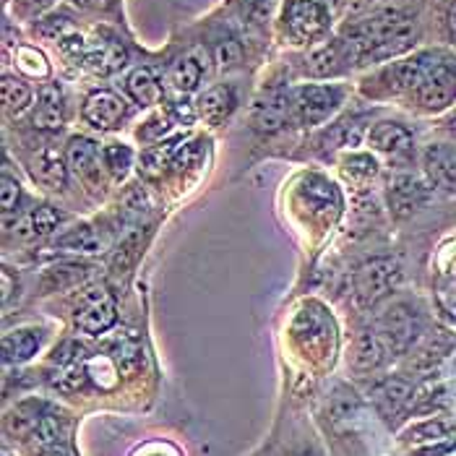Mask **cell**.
<instances>
[{
  "label": "cell",
  "instance_id": "cell-39",
  "mask_svg": "<svg viewBox=\"0 0 456 456\" xmlns=\"http://www.w3.org/2000/svg\"><path fill=\"white\" fill-rule=\"evenodd\" d=\"M86 272H92L89 266L84 264H63V266H53L45 272V287L47 289H58V287H66V284H76L86 277Z\"/></svg>",
  "mask_w": 456,
  "mask_h": 456
},
{
  "label": "cell",
  "instance_id": "cell-24",
  "mask_svg": "<svg viewBox=\"0 0 456 456\" xmlns=\"http://www.w3.org/2000/svg\"><path fill=\"white\" fill-rule=\"evenodd\" d=\"M204 73H207V63L196 53H191V55L180 58L177 63L170 66V70H167V84H170V89L175 94L188 97V94H193L201 86Z\"/></svg>",
  "mask_w": 456,
  "mask_h": 456
},
{
  "label": "cell",
  "instance_id": "cell-45",
  "mask_svg": "<svg viewBox=\"0 0 456 456\" xmlns=\"http://www.w3.org/2000/svg\"><path fill=\"white\" fill-rule=\"evenodd\" d=\"M8 297H11V272L5 269L3 272V303H8Z\"/></svg>",
  "mask_w": 456,
  "mask_h": 456
},
{
  "label": "cell",
  "instance_id": "cell-9",
  "mask_svg": "<svg viewBox=\"0 0 456 456\" xmlns=\"http://www.w3.org/2000/svg\"><path fill=\"white\" fill-rule=\"evenodd\" d=\"M115 321H118V305H115V297L107 287L86 289L78 297L76 311H73V323L81 334L100 337L115 326Z\"/></svg>",
  "mask_w": 456,
  "mask_h": 456
},
{
  "label": "cell",
  "instance_id": "cell-5",
  "mask_svg": "<svg viewBox=\"0 0 456 456\" xmlns=\"http://www.w3.org/2000/svg\"><path fill=\"white\" fill-rule=\"evenodd\" d=\"M376 334L387 345L391 357H402L412 350L425 334V316L412 300H394L376 318Z\"/></svg>",
  "mask_w": 456,
  "mask_h": 456
},
{
  "label": "cell",
  "instance_id": "cell-27",
  "mask_svg": "<svg viewBox=\"0 0 456 456\" xmlns=\"http://www.w3.org/2000/svg\"><path fill=\"white\" fill-rule=\"evenodd\" d=\"M0 89H3V105H5V112L11 118L35 107V89L29 86L27 78H21L16 73H3Z\"/></svg>",
  "mask_w": 456,
  "mask_h": 456
},
{
  "label": "cell",
  "instance_id": "cell-22",
  "mask_svg": "<svg viewBox=\"0 0 456 456\" xmlns=\"http://www.w3.org/2000/svg\"><path fill=\"white\" fill-rule=\"evenodd\" d=\"M300 196L303 201L308 204V209L318 214V216H337L339 209H342V199H339V191L331 180L321 175H308L303 188H300Z\"/></svg>",
  "mask_w": 456,
  "mask_h": 456
},
{
  "label": "cell",
  "instance_id": "cell-10",
  "mask_svg": "<svg viewBox=\"0 0 456 456\" xmlns=\"http://www.w3.org/2000/svg\"><path fill=\"white\" fill-rule=\"evenodd\" d=\"M81 118L86 126L97 131H115L128 118V102L112 89H94L84 97Z\"/></svg>",
  "mask_w": 456,
  "mask_h": 456
},
{
  "label": "cell",
  "instance_id": "cell-1",
  "mask_svg": "<svg viewBox=\"0 0 456 456\" xmlns=\"http://www.w3.org/2000/svg\"><path fill=\"white\" fill-rule=\"evenodd\" d=\"M342 37H347L362 63H388L410 55L415 42L420 39V21L415 11L387 5L376 8L360 19H352L342 27Z\"/></svg>",
  "mask_w": 456,
  "mask_h": 456
},
{
  "label": "cell",
  "instance_id": "cell-13",
  "mask_svg": "<svg viewBox=\"0 0 456 456\" xmlns=\"http://www.w3.org/2000/svg\"><path fill=\"white\" fill-rule=\"evenodd\" d=\"M370 396H373L379 415L387 422H396L402 415L410 412L415 402V384L404 376H388L373 387Z\"/></svg>",
  "mask_w": 456,
  "mask_h": 456
},
{
  "label": "cell",
  "instance_id": "cell-30",
  "mask_svg": "<svg viewBox=\"0 0 456 456\" xmlns=\"http://www.w3.org/2000/svg\"><path fill=\"white\" fill-rule=\"evenodd\" d=\"M61 224H63V214L55 209V207L42 204V207H37V209H32L27 214V219H24V224H21V235H24V238H47V235H53Z\"/></svg>",
  "mask_w": 456,
  "mask_h": 456
},
{
  "label": "cell",
  "instance_id": "cell-2",
  "mask_svg": "<svg viewBox=\"0 0 456 456\" xmlns=\"http://www.w3.org/2000/svg\"><path fill=\"white\" fill-rule=\"evenodd\" d=\"M404 102L425 115H438L456 105V53L428 50L418 84L404 97Z\"/></svg>",
  "mask_w": 456,
  "mask_h": 456
},
{
  "label": "cell",
  "instance_id": "cell-7",
  "mask_svg": "<svg viewBox=\"0 0 456 456\" xmlns=\"http://www.w3.org/2000/svg\"><path fill=\"white\" fill-rule=\"evenodd\" d=\"M347 89L342 84H300L292 89L295 123L303 128H316L334 118L345 105Z\"/></svg>",
  "mask_w": 456,
  "mask_h": 456
},
{
  "label": "cell",
  "instance_id": "cell-23",
  "mask_svg": "<svg viewBox=\"0 0 456 456\" xmlns=\"http://www.w3.org/2000/svg\"><path fill=\"white\" fill-rule=\"evenodd\" d=\"M45 331L39 326H19L3 337V360L8 365H19L32 360L42 347Z\"/></svg>",
  "mask_w": 456,
  "mask_h": 456
},
{
  "label": "cell",
  "instance_id": "cell-43",
  "mask_svg": "<svg viewBox=\"0 0 456 456\" xmlns=\"http://www.w3.org/2000/svg\"><path fill=\"white\" fill-rule=\"evenodd\" d=\"M24 8H29V11H42V8H47L53 0H19Z\"/></svg>",
  "mask_w": 456,
  "mask_h": 456
},
{
  "label": "cell",
  "instance_id": "cell-4",
  "mask_svg": "<svg viewBox=\"0 0 456 456\" xmlns=\"http://www.w3.org/2000/svg\"><path fill=\"white\" fill-rule=\"evenodd\" d=\"M280 29L289 45L314 47L331 32V11L321 0H284Z\"/></svg>",
  "mask_w": 456,
  "mask_h": 456
},
{
  "label": "cell",
  "instance_id": "cell-48",
  "mask_svg": "<svg viewBox=\"0 0 456 456\" xmlns=\"http://www.w3.org/2000/svg\"><path fill=\"white\" fill-rule=\"evenodd\" d=\"M449 456H456V449H454V452H452V454H449Z\"/></svg>",
  "mask_w": 456,
  "mask_h": 456
},
{
  "label": "cell",
  "instance_id": "cell-16",
  "mask_svg": "<svg viewBox=\"0 0 456 456\" xmlns=\"http://www.w3.org/2000/svg\"><path fill=\"white\" fill-rule=\"evenodd\" d=\"M388 360H391V354H388L387 345L381 342V337L376 334V329L357 331L350 350V365L354 373H360V376L376 373L387 365Z\"/></svg>",
  "mask_w": 456,
  "mask_h": 456
},
{
  "label": "cell",
  "instance_id": "cell-31",
  "mask_svg": "<svg viewBox=\"0 0 456 456\" xmlns=\"http://www.w3.org/2000/svg\"><path fill=\"white\" fill-rule=\"evenodd\" d=\"M66 436H69L66 420L53 415V412H45L42 420L37 422L29 441H35L39 449H58V446H66Z\"/></svg>",
  "mask_w": 456,
  "mask_h": 456
},
{
  "label": "cell",
  "instance_id": "cell-26",
  "mask_svg": "<svg viewBox=\"0 0 456 456\" xmlns=\"http://www.w3.org/2000/svg\"><path fill=\"white\" fill-rule=\"evenodd\" d=\"M454 438V428L452 422L441 420V418H428V420L415 422L410 425L404 433H402V441L415 446V449H425V446H433V444H444Z\"/></svg>",
  "mask_w": 456,
  "mask_h": 456
},
{
  "label": "cell",
  "instance_id": "cell-6",
  "mask_svg": "<svg viewBox=\"0 0 456 456\" xmlns=\"http://www.w3.org/2000/svg\"><path fill=\"white\" fill-rule=\"evenodd\" d=\"M402 281V266L391 256H376L365 264H360L352 274V292L362 311L376 308L381 300L399 287Z\"/></svg>",
  "mask_w": 456,
  "mask_h": 456
},
{
  "label": "cell",
  "instance_id": "cell-12",
  "mask_svg": "<svg viewBox=\"0 0 456 456\" xmlns=\"http://www.w3.org/2000/svg\"><path fill=\"white\" fill-rule=\"evenodd\" d=\"M430 188L418 175H396L388 180L387 201L394 219H410L428 204Z\"/></svg>",
  "mask_w": 456,
  "mask_h": 456
},
{
  "label": "cell",
  "instance_id": "cell-21",
  "mask_svg": "<svg viewBox=\"0 0 456 456\" xmlns=\"http://www.w3.org/2000/svg\"><path fill=\"white\" fill-rule=\"evenodd\" d=\"M32 177L37 183H42L50 191H63L69 185V159L61 157L58 149L45 146L37 154H32Z\"/></svg>",
  "mask_w": 456,
  "mask_h": 456
},
{
  "label": "cell",
  "instance_id": "cell-8",
  "mask_svg": "<svg viewBox=\"0 0 456 456\" xmlns=\"http://www.w3.org/2000/svg\"><path fill=\"white\" fill-rule=\"evenodd\" d=\"M354 66H360V55H357L354 45L347 37L337 35L318 42L308 50V55L300 61V73L308 76V78L323 81V78L345 76Z\"/></svg>",
  "mask_w": 456,
  "mask_h": 456
},
{
  "label": "cell",
  "instance_id": "cell-35",
  "mask_svg": "<svg viewBox=\"0 0 456 456\" xmlns=\"http://www.w3.org/2000/svg\"><path fill=\"white\" fill-rule=\"evenodd\" d=\"M102 165L115 180H123L134 167V149L128 143H118V141L107 143L102 149Z\"/></svg>",
  "mask_w": 456,
  "mask_h": 456
},
{
  "label": "cell",
  "instance_id": "cell-14",
  "mask_svg": "<svg viewBox=\"0 0 456 456\" xmlns=\"http://www.w3.org/2000/svg\"><path fill=\"white\" fill-rule=\"evenodd\" d=\"M81 66L97 73V76H110L128 66V50L126 45L112 35H97V39H86L84 53H81Z\"/></svg>",
  "mask_w": 456,
  "mask_h": 456
},
{
  "label": "cell",
  "instance_id": "cell-38",
  "mask_svg": "<svg viewBox=\"0 0 456 456\" xmlns=\"http://www.w3.org/2000/svg\"><path fill=\"white\" fill-rule=\"evenodd\" d=\"M118 365L110 354H100V357H92L86 360V376L102 388H112L118 384Z\"/></svg>",
  "mask_w": 456,
  "mask_h": 456
},
{
  "label": "cell",
  "instance_id": "cell-28",
  "mask_svg": "<svg viewBox=\"0 0 456 456\" xmlns=\"http://www.w3.org/2000/svg\"><path fill=\"white\" fill-rule=\"evenodd\" d=\"M126 94L131 97V102L136 107H154L162 100V86L154 78L151 69H136L126 78Z\"/></svg>",
  "mask_w": 456,
  "mask_h": 456
},
{
  "label": "cell",
  "instance_id": "cell-42",
  "mask_svg": "<svg viewBox=\"0 0 456 456\" xmlns=\"http://www.w3.org/2000/svg\"><path fill=\"white\" fill-rule=\"evenodd\" d=\"M446 32H449L452 45L456 47V0H452L449 8H446Z\"/></svg>",
  "mask_w": 456,
  "mask_h": 456
},
{
  "label": "cell",
  "instance_id": "cell-33",
  "mask_svg": "<svg viewBox=\"0 0 456 456\" xmlns=\"http://www.w3.org/2000/svg\"><path fill=\"white\" fill-rule=\"evenodd\" d=\"M45 407L39 404V402H27V404H19L13 412H8V418H5V428H8V433H13V436H19V438H32V433H35L37 422L42 420V412Z\"/></svg>",
  "mask_w": 456,
  "mask_h": 456
},
{
  "label": "cell",
  "instance_id": "cell-40",
  "mask_svg": "<svg viewBox=\"0 0 456 456\" xmlns=\"http://www.w3.org/2000/svg\"><path fill=\"white\" fill-rule=\"evenodd\" d=\"M0 201H3V214H5V219L13 214V211L19 209V201H21V185H19V180L11 175L8 170L3 173L0 177Z\"/></svg>",
  "mask_w": 456,
  "mask_h": 456
},
{
  "label": "cell",
  "instance_id": "cell-36",
  "mask_svg": "<svg viewBox=\"0 0 456 456\" xmlns=\"http://www.w3.org/2000/svg\"><path fill=\"white\" fill-rule=\"evenodd\" d=\"M243 61V47L232 35H222L214 42V63L219 70H232Z\"/></svg>",
  "mask_w": 456,
  "mask_h": 456
},
{
  "label": "cell",
  "instance_id": "cell-18",
  "mask_svg": "<svg viewBox=\"0 0 456 456\" xmlns=\"http://www.w3.org/2000/svg\"><path fill=\"white\" fill-rule=\"evenodd\" d=\"M422 170L438 188L456 191V146L454 143H428L422 151Z\"/></svg>",
  "mask_w": 456,
  "mask_h": 456
},
{
  "label": "cell",
  "instance_id": "cell-3",
  "mask_svg": "<svg viewBox=\"0 0 456 456\" xmlns=\"http://www.w3.org/2000/svg\"><path fill=\"white\" fill-rule=\"evenodd\" d=\"M425 61H428V50L410 53L404 58L381 63L373 73L362 76L360 94L370 102H384V100H396V97L404 100L412 92V86L418 84V76H420Z\"/></svg>",
  "mask_w": 456,
  "mask_h": 456
},
{
  "label": "cell",
  "instance_id": "cell-29",
  "mask_svg": "<svg viewBox=\"0 0 456 456\" xmlns=\"http://www.w3.org/2000/svg\"><path fill=\"white\" fill-rule=\"evenodd\" d=\"M342 175L347 177V183H352L354 188H368L376 177H379V162L373 154L368 151H352V154H345L342 162Z\"/></svg>",
  "mask_w": 456,
  "mask_h": 456
},
{
  "label": "cell",
  "instance_id": "cell-20",
  "mask_svg": "<svg viewBox=\"0 0 456 456\" xmlns=\"http://www.w3.org/2000/svg\"><path fill=\"white\" fill-rule=\"evenodd\" d=\"M238 107L235 89L230 84H214L209 89H204L196 100V112L204 123L209 126H222Z\"/></svg>",
  "mask_w": 456,
  "mask_h": 456
},
{
  "label": "cell",
  "instance_id": "cell-32",
  "mask_svg": "<svg viewBox=\"0 0 456 456\" xmlns=\"http://www.w3.org/2000/svg\"><path fill=\"white\" fill-rule=\"evenodd\" d=\"M105 354L115 360L120 370H134L141 362L139 342L131 334H115L112 339L105 342Z\"/></svg>",
  "mask_w": 456,
  "mask_h": 456
},
{
  "label": "cell",
  "instance_id": "cell-37",
  "mask_svg": "<svg viewBox=\"0 0 456 456\" xmlns=\"http://www.w3.org/2000/svg\"><path fill=\"white\" fill-rule=\"evenodd\" d=\"M16 66L21 73H27L29 78H45L50 73L47 58L37 50L35 45H21L16 47Z\"/></svg>",
  "mask_w": 456,
  "mask_h": 456
},
{
  "label": "cell",
  "instance_id": "cell-15",
  "mask_svg": "<svg viewBox=\"0 0 456 456\" xmlns=\"http://www.w3.org/2000/svg\"><path fill=\"white\" fill-rule=\"evenodd\" d=\"M32 126L45 134H58L66 126V94L61 84H45L32 107Z\"/></svg>",
  "mask_w": 456,
  "mask_h": 456
},
{
  "label": "cell",
  "instance_id": "cell-19",
  "mask_svg": "<svg viewBox=\"0 0 456 456\" xmlns=\"http://www.w3.org/2000/svg\"><path fill=\"white\" fill-rule=\"evenodd\" d=\"M66 159L69 167L81 177L84 183L94 185L100 180V162H102V149L100 143L86 136H73L66 146Z\"/></svg>",
  "mask_w": 456,
  "mask_h": 456
},
{
  "label": "cell",
  "instance_id": "cell-34",
  "mask_svg": "<svg viewBox=\"0 0 456 456\" xmlns=\"http://www.w3.org/2000/svg\"><path fill=\"white\" fill-rule=\"evenodd\" d=\"M452 347H454V342H452L444 331L433 334L428 342H422L420 347H418L415 368H418V370H430V368H436V365L452 352Z\"/></svg>",
  "mask_w": 456,
  "mask_h": 456
},
{
  "label": "cell",
  "instance_id": "cell-46",
  "mask_svg": "<svg viewBox=\"0 0 456 456\" xmlns=\"http://www.w3.org/2000/svg\"><path fill=\"white\" fill-rule=\"evenodd\" d=\"M449 131H452V136H454V139H456V115H454V118H452V123H449Z\"/></svg>",
  "mask_w": 456,
  "mask_h": 456
},
{
  "label": "cell",
  "instance_id": "cell-49",
  "mask_svg": "<svg viewBox=\"0 0 456 456\" xmlns=\"http://www.w3.org/2000/svg\"><path fill=\"white\" fill-rule=\"evenodd\" d=\"M3 456H11V454H8V452H5V454H3Z\"/></svg>",
  "mask_w": 456,
  "mask_h": 456
},
{
  "label": "cell",
  "instance_id": "cell-17",
  "mask_svg": "<svg viewBox=\"0 0 456 456\" xmlns=\"http://www.w3.org/2000/svg\"><path fill=\"white\" fill-rule=\"evenodd\" d=\"M368 146L387 157H410L415 146V136L399 120H379L368 131Z\"/></svg>",
  "mask_w": 456,
  "mask_h": 456
},
{
  "label": "cell",
  "instance_id": "cell-25",
  "mask_svg": "<svg viewBox=\"0 0 456 456\" xmlns=\"http://www.w3.org/2000/svg\"><path fill=\"white\" fill-rule=\"evenodd\" d=\"M55 248L58 250H69V253L94 256V253H102L105 250L107 240L97 227H92V224H76V227H70L63 235L55 238Z\"/></svg>",
  "mask_w": 456,
  "mask_h": 456
},
{
  "label": "cell",
  "instance_id": "cell-11",
  "mask_svg": "<svg viewBox=\"0 0 456 456\" xmlns=\"http://www.w3.org/2000/svg\"><path fill=\"white\" fill-rule=\"evenodd\" d=\"M295 120L292 110V89H269L264 92L250 110V123L258 134H277Z\"/></svg>",
  "mask_w": 456,
  "mask_h": 456
},
{
  "label": "cell",
  "instance_id": "cell-44",
  "mask_svg": "<svg viewBox=\"0 0 456 456\" xmlns=\"http://www.w3.org/2000/svg\"><path fill=\"white\" fill-rule=\"evenodd\" d=\"M35 456H70L66 446H58V449H39Z\"/></svg>",
  "mask_w": 456,
  "mask_h": 456
},
{
  "label": "cell",
  "instance_id": "cell-47",
  "mask_svg": "<svg viewBox=\"0 0 456 456\" xmlns=\"http://www.w3.org/2000/svg\"><path fill=\"white\" fill-rule=\"evenodd\" d=\"M289 456H318L314 452H297V454H289Z\"/></svg>",
  "mask_w": 456,
  "mask_h": 456
},
{
  "label": "cell",
  "instance_id": "cell-41",
  "mask_svg": "<svg viewBox=\"0 0 456 456\" xmlns=\"http://www.w3.org/2000/svg\"><path fill=\"white\" fill-rule=\"evenodd\" d=\"M76 8L81 11H92V13H102V11H110L115 5V0H70Z\"/></svg>",
  "mask_w": 456,
  "mask_h": 456
}]
</instances>
